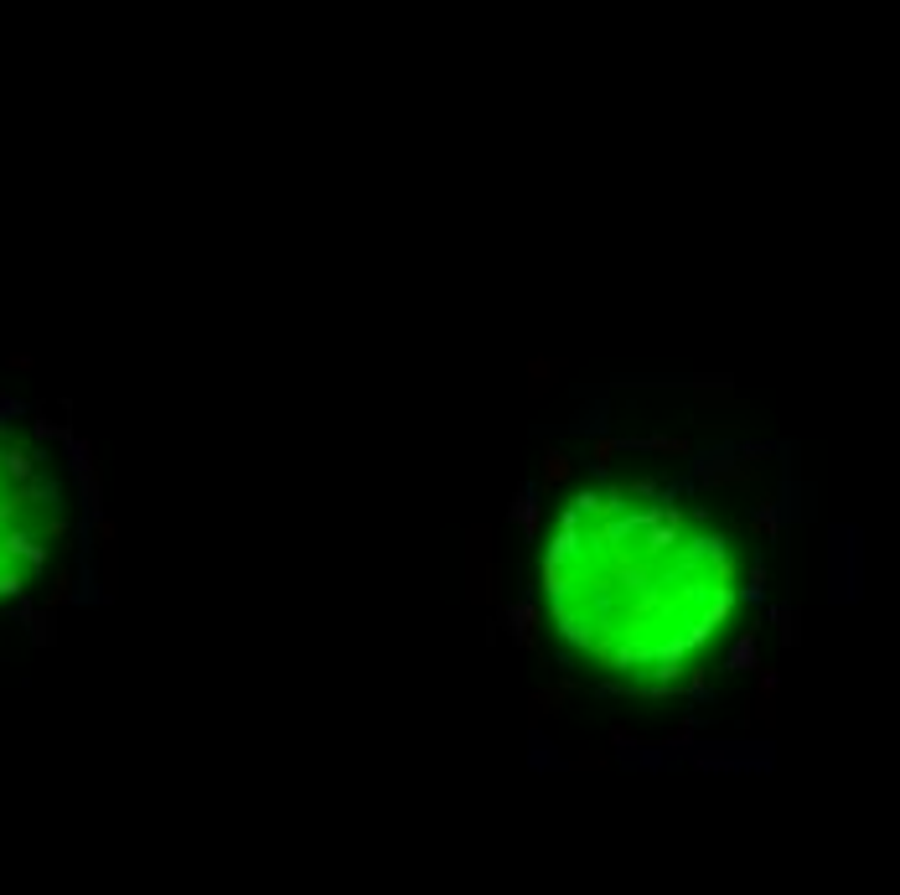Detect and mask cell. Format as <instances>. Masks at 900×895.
<instances>
[{
  "mask_svg": "<svg viewBox=\"0 0 900 895\" xmlns=\"http://www.w3.org/2000/svg\"><path fill=\"white\" fill-rule=\"evenodd\" d=\"M89 486L42 419L0 404V621L53 606L78 580Z\"/></svg>",
  "mask_w": 900,
  "mask_h": 895,
  "instance_id": "2",
  "label": "cell"
},
{
  "mask_svg": "<svg viewBox=\"0 0 900 895\" xmlns=\"http://www.w3.org/2000/svg\"><path fill=\"white\" fill-rule=\"evenodd\" d=\"M776 476L756 446L637 430L543 476L528 627L595 698L704 709L766 663L781 591Z\"/></svg>",
  "mask_w": 900,
  "mask_h": 895,
  "instance_id": "1",
  "label": "cell"
}]
</instances>
